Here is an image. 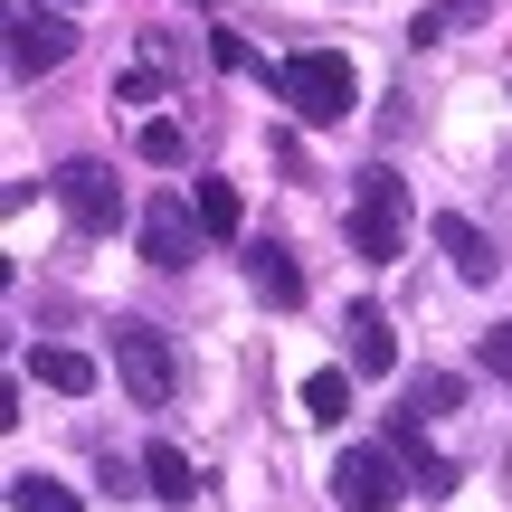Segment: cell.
Instances as JSON below:
<instances>
[{"instance_id": "cell-21", "label": "cell", "mask_w": 512, "mask_h": 512, "mask_svg": "<svg viewBox=\"0 0 512 512\" xmlns=\"http://www.w3.org/2000/svg\"><path fill=\"white\" fill-rule=\"evenodd\" d=\"M209 48H219V67H238V76H256V48H247L238 29H219V38H209Z\"/></svg>"}, {"instance_id": "cell-10", "label": "cell", "mask_w": 512, "mask_h": 512, "mask_svg": "<svg viewBox=\"0 0 512 512\" xmlns=\"http://www.w3.org/2000/svg\"><path fill=\"white\" fill-rule=\"evenodd\" d=\"M389 446H399V465L427 484V494H456V465L427 446V418H418V408H408V418H389Z\"/></svg>"}, {"instance_id": "cell-19", "label": "cell", "mask_w": 512, "mask_h": 512, "mask_svg": "<svg viewBox=\"0 0 512 512\" xmlns=\"http://www.w3.org/2000/svg\"><path fill=\"white\" fill-rule=\"evenodd\" d=\"M456 399H465V380H456V370H437V380L418 389V418H446V408H456Z\"/></svg>"}, {"instance_id": "cell-4", "label": "cell", "mask_w": 512, "mask_h": 512, "mask_svg": "<svg viewBox=\"0 0 512 512\" xmlns=\"http://www.w3.org/2000/svg\"><path fill=\"white\" fill-rule=\"evenodd\" d=\"M114 380H124L133 408H171V399H181V361H171V342L152 323H133V313L114 323Z\"/></svg>"}, {"instance_id": "cell-5", "label": "cell", "mask_w": 512, "mask_h": 512, "mask_svg": "<svg viewBox=\"0 0 512 512\" xmlns=\"http://www.w3.org/2000/svg\"><path fill=\"white\" fill-rule=\"evenodd\" d=\"M48 190H57V209H67L86 238H114V228H124V181H114L105 162H57Z\"/></svg>"}, {"instance_id": "cell-8", "label": "cell", "mask_w": 512, "mask_h": 512, "mask_svg": "<svg viewBox=\"0 0 512 512\" xmlns=\"http://www.w3.org/2000/svg\"><path fill=\"white\" fill-rule=\"evenodd\" d=\"M427 238L446 247V266H456L465 285H494V275H503V256H494V238H484V228L465 219V209H437V219H427Z\"/></svg>"}, {"instance_id": "cell-17", "label": "cell", "mask_w": 512, "mask_h": 512, "mask_svg": "<svg viewBox=\"0 0 512 512\" xmlns=\"http://www.w3.org/2000/svg\"><path fill=\"white\" fill-rule=\"evenodd\" d=\"M133 152H143L152 171H181V162H190V133H181V124H143V133H133Z\"/></svg>"}, {"instance_id": "cell-22", "label": "cell", "mask_w": 512, "mask_h": 512, "mask_svg": "<svg viewBox=\"0 0 512 512\" xmlns=\"http://www.w3.org/2000/svg\"><path fill=\"white\" fill-rule=\"evenodd\" d=\"M475 10H484V0H456V19H475Z\"/></svg>"}, {"instance_id": "cell-3", "label": "cell", "mask_w": 512, "mask_h": 512, "mask_svg": "<svg viewBox=\"0 0 512 512\" xmlns=\"http://www.w3.org/2000/svg\"><path fill=\"white\" fill-rule=\"evenodd\" d=\"M408 484H418V475H408V465H399V446H342V456H332V503H342V512H399L408 503Z\"/></svg>"}, {"instance_id": "cell-13", "label": "cell", "mask_w": 512, "mask_h": 512, "mask_svg": "<svg viewBox=\"0 0 512 512\" xmlns=\"http://www.w3.org/2000/svg\"><path fill=\"white\" fill-rule=\"evenodd\" d=\"M29 370H38V389H57V399H86V389H95V361H86V351H67V342L29 351Z\"/></svg>"}, {"instance_id": "cell-6", "label": "cell", "mask_w": 512, "mask_h": 512, "mask_svg": "<svg viewBox=\"0 0 512 512\" xmlns=\"http://www.w3.org/2000/svg\"><path fill=\"white\" fill-rule=\"evenodd\" d=\"M76 57V29L57 10H10V76H48Z\"/></svg>"}, {"instance_id": "cell-15", "label": "cell", "mask_w": 512, "mask_h": 512, "mask_svg": "<svg viewBox=\"0 0 512 512\" xmlns=\"http://www.w3.org/2000/svg\"><path fill=\"white\" fill-rule=\"evenodd\" d=\"M190 209H200V228H209V238H238V181H209V171H200Z\"/></svg>"}, {"instance_id": "cell-1", "label": "cell", "mask_w": 512, "mask_h": 512, "mask_svg": "<svg viewBox=\"0 0 512 512\" xmlns=\"http://www.w3.org/2000/svg\"><path fill=\"white\" fill-rule=\"evenodd\" d=\"M275 105H285L294 124H342V114L361 105V67H351L342 48H294L285 67H275Z\"/></svg>"}, {"instance_id": "cell-14", "label": "cell", "mask_w": 512, "mask_h": 512, "mask_svg": "<svg viewBox=\"0 0 512 512\" xmlns=\"http://www.w3.org/2000/svg\"><path fill=\"white\" fill-rule=\"evenodd\" d=\"M351 380H361V370H313V380H304V418L313 427H342L351 418Z\"/></svg>"}, {"instance_id": "cell-11", "label": "cell", "mask_w": 512, "mask_h": 512, "mask_svg": "<svg viewBox=\"0 0 512 512\" xmlns=\"http://www.w3.org/2000/svg\"><path fill=\"white\" fill-rule=\"evenodd\" d=\"M143 484H152L171 512H190V503H200V465H190L171 437H152V446H143Z\"/></svg>"}, {"instance_id": "cell-16", "label": "cell", "mask_w": 512, "mask_h": 512, "mask_svg": "<svg viewBox=\"0 0 512 512\" xmlns=\"http://www.w3.org/2000/svg\"><path fill=\"white\" fill-rule=\"evenodd\" d=\"M10 512H86L57 475H10Z\"/></svg>"}, {"instance_id": "cell-2", "label": "cell", "mask_w": 512, "mask_h": 512, "mask_svg": "<svg viewBox=\"0 0 512 512\" xmlns=\"http://www.w3.org/2000/svg\"><path fill=\"white\" fill-rule=\"evenodd\" d=\"M408 228H418L408 181H399V171H361V190H351V256H361V266H399Z\"/></svg>"}, {"instance_id": "cell-20", "label": "cell", "mask_w": 512, "mask_h": 512, "mask_svg": "<svg viewBox=\"0 0 512 512\" xmlns=\"http://www.w3.org/2000/svg\"><path fill=\"white\" fill-rule=\"evenodd\" d=\"M475 361L494 370V380H512V323H494V332H484V342H475Z\"/></svg>"}, {"instance_id": "cell-7", "label": "cell", "mask_w": 512, "mask_h": 512, "mask_svg": "<svg viewBox=\"0 0 512 512\" xmlns=\"http://www.w3.org/2000/svg\"><path fill=\"white\" fill-rule=\"evenodd\" d=\"M133 238H143V256H152V266H190L209 228H200V209H190V200H152L143 219H133Z\"/></svg>"}, {"instance_id": "cell-12", "label": "cell", "mask_w": 512, "mask_h": 512, "mask_svg": "<svg viewBox=\"0 0 512 512\" xmlns=\"http://www.w3.org/2000/svg\"><path fill=\"white\" fill-rule=\"evenodd\" d=\"M247 285L266 294V304H304V266H294V247L285 238H256L247 247Z\"/></svg>"}, {"instance_id": "cell-23", "label": "cell", "mask_w": 512, "mask_h": 512, "mask_svg": "<svg viewBox=\"0 0 512 512\" xmlns=\"http://www.w3.org/2000/svg\"><path fill=\"white\" fill-rule=\"evenodd\" d=\"M67 10H76V0H67Z\"/></svg>"}, {"instance_id": "cell-18", "label": "cell", "mask_w": 512, "mask_h": 512, "mask_svg": "<svg viewBox=\"0 0 512 512\" xmlns=\"http://www.w3.org/2000/svg\"><path fill=\"white\" fill-rule=\"evenodd\" d=\"M114 105H162V57H143V67L114 76Z\"/></svg>"}, {"instance_id": "cell-9", "label": "cell", "mask_w": 512, "mask_h": 512, "mask_svg": "<svg viewBox=\"0 0 512 512\" xmlns=\"http://www.w3.org/2000/svg\"><path fill=\"white\" fill-rule=\"evenodd\" d=\"M342 361L361 370V380H380V370L399 361V332H389L380 304H351V323H342Z\"/></svg>"}]
</instances>
